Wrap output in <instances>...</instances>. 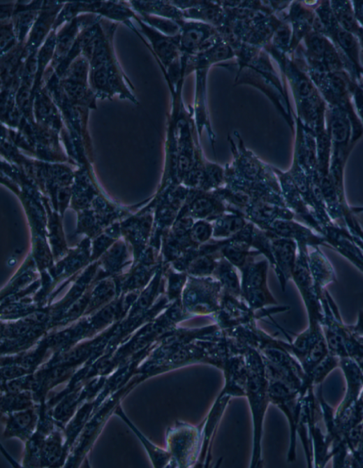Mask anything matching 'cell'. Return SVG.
Instances as JSON below:
<instances>
[{"label": "cell", "instance_id": "2", "mask_svg": "<svg viewBox=\"0 0 363 468\" xmlns=\"http://www.w3.org/2000/svg\"><path fill=\"white\" fill-rule=\"evenodd\" d=\"M204 421L198 425L177 421L167 433V450L171 455L169 466L193 467L196 466L202 451Z\"/></svg>", "mask_w": 363, "mask_h": 468}, {"label": "cell", "instance_id": "16", "mask_svg": "<svg viewBox=\"0 0 363 468\" xmlns=\"http://www.w3.org/2000/svg\"><path fill=\"white\" fill-rule=\"evenodd\" d=\"M67 88L68 92L71 94V95H73L75 97L76 96H80L81 94H82L83 89L80 85H77L75 83H71L69 82L67 84L66 86Z\"/></svg>", "mask_w": 363, "mask_h": 468}, {"label": "cell", "instance_id": "17", "mask_svg": "<svg viewBox=\"0 0 363 468\" xmlns=\"http://www.w3.org/2000/svg\"><path fill=\"white\" fill-rule=\"evenodd\" d=\"M96 82L99 85H104L107 82V75L105 71H100L96 73Z\"/></svg>", "mask_w": 363, "mask_h": 468}, {"label": "cell", "instance_id": "10", "mask_svg": "<svg viewBox=\"0 0 363 468\" xmlns=\"http://www.w3.org/2000/svg\"><path fill=\"white\" fill-rule=\"evenodd\" d=\"M346 349L349 357L357 362H363V336L356 335L350 332L346 340Z\"/></svg>", "mask_w": 363, "mask_h": 468}, {"label": "cell", "instance_id": "13", "mask_svg": "<svg viewBox=\"0 0 363 468\" xmlns=\"http://www.w3.org/2000/svg\"><path fill=\"white\" fill-rule=\"evenodd\" d=\"M352 333L359 336H363V309H360L356 323L354 325H348Z\"/></svg>", "mask_w": 363, "mask_h": 468}, {"label": "cell", "instance_id": "4", "mask_svg": "<svg viewBox=\"0 0 363 468\" xmlns=\"http://www.w3.org/2000/svg\"><path fill=\"white\" fill-rule=\"evenodd\" d=\"M309 265L315 291L322 298L327 286L336 282L334 269L326 257L318 251L309 257Z\"/></svg>", "mask_w": 363, "mask_h": 468}, {"label": "cell", "instance_id": "11", "mask_svg": "<svg viewBox=\"0 0 363 468\" xmlns=\"http://www.w3.org/2000/svg\"><path fill=\"white\" fill-rule=\"evenodd\" d=\"M348 133V127L341 119H336L332 125V133L334 138L338 142H342L346 139Z\"/></svg>", "mask_w": 363, "mask_h": 468}, {"label": "cell", "instance_id": "1", "mask_svg": "<svg viewBox=\"0 0 363 468\" xmlns=\"http://www.w3.org/2000/svg\"><path fill=\"white\" fill-rule=\"evenodd\" d=\"M246 363L247 378L245 397L249 401L253 424V448L250 467H261L263 424L270 403L269 380L265 364L255 353L251 354Z\"/></svg>", "mask_w": 363, "mask_h": 468}, {"label": "cell", "instance_id": "15", "mask_svg": "<svg viewBox=\"0 0 363 468\" xmlns=\"http://www.w3.org/2000/svg\"><path fill=\"white\" fill-rule=\"evenodd\" d=\"M353 5L355 19L363 27V1H353Z\"/></svg>", "mask_w": 363, "mask_h": 468}, {"label": "cell", "instance_id": "8", "mask_svg": "<svg viewBox=\"0 0 363 468\" xmlns=\"http://www.w3.org/2000/svg\"><path fill=\"white\" fill-rule=\"evenodd\" d=\"M339 358L329 353L310 373L307 378L309 386L313 388L314 385L322 383L334 369L339 367Z\"/></svg>", "mask_w": 363, "mask_h": 468}, {"label": "cell", "instance_id": "7", "mask_svg": "<svg viewBox=\"0 0 363 468\" xmlns=\"http://www.w3.org/2000/svg\"><path fill=\"white\" fill-rule=\"evenodd\" d=\"M332 35L334 36L335 40L346 54V57L356 68L361 71L359 64L357 41L354 35L339 26L332 33Z\"/></svg>", "mask_w": 363, "mask_h": 468}, {"label": "cell", "instance_id": "5", "mask_svg": "<svg viewBox=\"0 0 363 468\" xmlns=\"http://www.w3.org/2000/svg\"><path fill=\"white\" fill-rule=\"evenodd\" d=\"M209 26L204 24L189 23L184 25L182 45L187 51H192L202 46L209 35Z\"/></svg>", "mask_w": 363, "mask_h": 468}, {"label": "cell", "instance_id": "6", "mask_svg": "<svg viewBox=\"0 0 363 468\" xmlns=\"http://www.w3.org/2000/svg\"><path fill=\"white\" fill-rule=\"evenodd\" d=\"M331 4L335 18L338 24H340V27L356 35L360 27L357 25L350 3L348 1H332Z\"/></svg>", "mask_w": 363, "mask_h": 468}, {"label": "cell", "instance_id": "18", "mask_svg": "<svg viewBox=\"0 0 363 468\" xmlns=\"http://www.w3.org/2000/svg\"><path fill=\"white\" fill-rule=\"evenodd\" d=\"M356 36L358 37L361 45L363 47V28H360Z\"/></svg>", "mask_w": 363, "mask_h": 468}, {"label": "cell", "instance_id": "14", "mask_svg": "<svg viewBox=\"0 0 363 468\" xmlns=\"http://www.w3.org/2000/svg\"><path fill=\"white\" fill-rule=\"evenodd\" d=\"M355 99L360 116L363 120V92L361 88L356 87L354 90Z\"/></svg>", "mask_w": 363, "mask_h": 468}, {"label": "cell", "instance_id": "9", "mask_svg": "<svg viewBox=\"0 0 363 468\" xmlns=\"http://www.w3.org/2000/svg\"><path fill=\"white\" fill-rule=\"evenodd\" d=\"M330 44L328 40L318 33L309 35L306 40L309 52L311 54L312 59L316 61H323Z\"/></svg>", "mask_w": 363, "mask_h": 468}, {"label": "cell", "instance_id": "12", "mask_svg": "<svg viewBox=\"0 0 363 468\" xmlns=\"http://www.w3.org/2000/svg\"><path fill=\"white\" fill-rule=\"evenodd\" d=\"M290 29L288 27L283 26L278 29L275 36V42L279 46L282 47V48H286L290 41Z\"/></svg>", "mask_w": 363, "mask_h": 468}, {"label": "cell", "instance_id": "3", "mask_svg": "<svg viewBox=\"0 0 363 468\" xmlns=\"http://www.w3.org/2000/svg\"><path fill=\"white\" fill-rule=\"evenodd\" d=\"M339 367L342 369L347 381L345 397L339 407L335 421L341 418L359 400L363 392V369L353 358H340Z\"/></svg>", "mask_w": 363, "mask_h": 468}]
</instances>
